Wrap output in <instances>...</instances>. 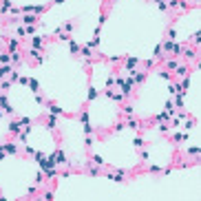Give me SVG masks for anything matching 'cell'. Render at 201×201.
I'll use <instances>...</instances> for the list:
<instances>
[{
  "label": "cell",
  "instance_id": "6da1fadb",
  "mask_svg": "<svg viewBox=\"0 0 201 201\" xmlns=\"http://www.w3.org/2000/svg\"><path fill=\"white\" fill-rule=\"evenodd\" d=\"M0 108H2V111H5L7 115H13V108H11V104L7 102V97H5V95L0 97Z\"/></svg>",
  "mask_w": 201,
  "mask_h": 201
},
{
  "label": "cell",
  "instance_id": "7a4b0ae2",
  "mask_svg": "<svg viewBox=\"0 0 201 201\" xmlns=\"http://www.w3.org/2000/svg\"><path fill=\"white\" fill-rule=\"evenodd\" d=\"M51 159L55 161V166H58V164H66V157H64V153H62V150H55V153L51 155Z\"/></svg>",
  "mask_w": 201,
  "mask_h": 201
},
{
  "label": "cell",
  "instance_id": "3957f363",
  "mask_svg": "<svg viewBox=\"0 0 201 201\" xmlns=\"http://www.w3.org/2000/svg\"><path fill=\"white\" fill-rule=\"evenodd\" d=\"M131 89H133V80H131V78H128V82H122V95H124V97L131 95Z\"/></svg>",
  "mask_w": 201,
  "mask_h": 201
},
{
  "label": "cell",
  "instance_id": "277c9868",
  "mask_svg": "<svg viewBox=\"0 0 201 201\" xmlns=\"http://www.w3.org/2000/svg\"><path fill=\"white\" fill-rule=\"evenodd\" d=\"M11 71H13L11 64H2V66H0V80H5L7 75H11Z\"/></svg>",
  "mask_w": 201,
  "mask_h": 201
},
{
  "label": "cell",
  "instance_id": "5b68a950",
  "mask_svg": "<svg viewBox=\"0 0 201 201\" xmlns=\"http://www.w3.org/2000/svg\"><path fill=\"white\" fill-rule=\"evenodd\" d=\"M42 44H44V38L42 36H33L31 38V46L33 49H42Z\"/></svg>",
  "mask_w": 201,
  "mask_h": 201
},
{
  "label": "cell",
  "instance_id": "8992f818",
  "mask_svg": "<svg viewBox=\"0 0 201 201\" xmlns=\"http://www.w3.org/2000/svg\"><path fill=\"white\" fill-rule=\"evenodd\" d=\"M20 131H22V124H20V119H18V122H11V124H9V133L18 135Z\"/></svg>",
  "mask_w": 201,
  "mask_h": 201
},
{
  "label": "cell",
  "instance_id": "52a82bcc",
  "mask_svg": "<svg viewBox=\"0 0 201 201\" xmlns=\"http://www.w3.org/2000/svg\"><path fill=\"white\" fill-rule=\"evenodd\" d=\"M5 153H9V155H16V153H18V144H13V141H7V144H5Z\"/></svg>",
  "mask_w": 201,
  "mask_h": 201
},
{
  "label": "cell",
  "instance_id": "ba28073f",
  "mask_svg": "<svg viewBox=\"0 0 201 201\" xmlns=\"http://www.w3.org/2000/svg\"><path fill=\"white\" fill-rule=\"evenodd\" d=\"M18 46H20V40H16V38L7 42V49H9V51H11V53H13V51H18Z\"/></svg>",
  "mask_w": 201,
  "mask_h": 201
},
{
  "label": "cell",
  "instance_id": "9c48e42d",
  "mask_svg": "<svg viewBox=\"0 0 201 201\" xmlns=\"http://www.w3.org/2000/svg\"><path fill=\"white\" fill-rule=\"evenodd\" d=\"M49 113L55 115V117H58V115H64V111H62L60 106H55V104H49Z\"/></svg>",
  "mask_w": 201,
  "mask_h": 201
},
{
  "label": "cell",
  "instance_id": "30bf717a",
  "mask_svg": "<svg viewBox=\"0 0 201 201\" xmlns=\"http://www.w3.org/2000/svg\"><path fill=\"white\" fill-rule=\"evenodd\" d=\"M69 49H71V53H73V55H78V53H80V44L75 42V40H69Z\"/></svg>",
  "mask_w": 201,
  "mask_h": 201
},
{
  "label": "cell",
  "instance_id": "8fae6325",
  "mask_svg": "<svg viewBox=\"0 0 201 201\" xmlns=\"http://www.w3.org/2000/svg\"><path fill=\"white\" fill-rule=\"evenodd\" d=\"M22 22L27 24V27H31V24L38 22V18H36V16H22Z\"/></svg>",
  "mask_w": 201,
  "mask_h": 201
},
{
  "label": "cell",
  "instance_id": "7c38bea8",
  "mask_svg": "<svg viewBox=\"0 0 201 201\" xmlns=\"http://www.w3.org/2000/svg\"><path fill=\"white\" fill-rule=\"evenodd\" d=\"M7 11H11V2L9 0H2L0 2V13H7Z\"/></svg>",
  "mask_w": 201,
  "mask_h": 201
},
{
  "label": "cell",
  "instance_id": "4fadbf2b",
  "mask_svg": "<svg viewBox=\"0 0 201 201\" xmlns=\"http://www.w3.org/2000/svg\"><path fill=\"white\" fill-rule=\"evenodd\" d=\"M135 66H137V58H128V60H126V69H128V71H133Z\"/></svg>",
  "mask_w": 201,
  "mask_h": 201
},
{
  "label": "cell",
  "instance_id": "5bb4252c",
  "mask_svg": "<svg viewBox=\"0 0 201 201\" xmlns=\"http://www.w3.org/2000/svg\"><path fill=\"white\" fill-rule=\"evenodd\" d=\"M106 95H108L111 99H115V102H122V97H124L122 93H111V91H106Z\"/></svg>",
  "mask_w": 201,
  "mask_h": 201
},
{
  "label": "cell",
  "instance_id": "9a60e30c",
  "mask_svg": "<svg viewBox=\"0 0 201 201\" xmlns=\"http://www.w3.org/2000/svg\"><path fill=\"white\" fill-rule=\"evenodd\" d=\"M108 179L111 181H124V172H119V175H111L108 172Z\"/></svg>",
  "mask_w": 201,
  "mask_h": 201
},
{
  "label": "cell",
  "instance_id": "2e32d148",
  "mask_svg": "<svg viewBox=\"0 0 201 201\" xmlns=\"http://www.w3.org/2000/svg\"><path fill=\"white\" fill-rule=\"evenodd\" d=\"M11 62V55L9 53H0V64H9Z\"/></svg>",
  "mask_w": 201,
  "mask_h": 201
},
{
  "label": "cell",
  "instance_id": "e0dca14e",
  "mask_svg": "<svg viewBox=\"0 0 201 201\" xmlns=\"http://www.w3.org/2000/svg\"><path fill=\"white\" fill-rule=\"evenodd\" d=\"M170 51H172L175 55H179V53L184 51V46H181V44H175V42H172V49H170Z\"/></svg>",
  "mask_w": 201,
  "mask_h": 201
},
{
  "label": "cell",
  "instance_id": "ac0fdd59",
  "mask_svg": "<svg viewBox=\"0 0 201 201\" xmlns=\"http://www.w3.org/2000/svg\"><path fill=\"white\" fill-rule=\"evenodd\" d=\"M175 69H177V75H179V78H181V75H188V69H186V66H181V64H177Z\"/></svg>",
  "mask_w": 201,
  "mask_h": 201
},
{
  "label": "cell",
  "instance_id": "d6986e66",
  "mask_svg": "<svg viewBox=\"0 0 201 201\" xmlns=\"http://www.w3.org/2000/svg\"><path fill=\"white\" fill-rule=\"evenodd\" d=\"M168 117H170V111H166V113H159V115H157L155 119H157V122H166Z\"/></svg>",
  "mask_w": 201,
  "mask_h": 201
},
{
  "label": "cell",
  "instance_id": "ffe728a7",
  "mask_svg": "<svg viewBox=\"0 0 201 201\" xmlns=\"http://www.w3.org/2000/svg\"><path fill=\"white\" fill-rule=\"evenodd\" d=\"M95 97H97V91H95V86H89V99L93 102Z\"/></svg>",
  "mask_w": 201,
  "mask_h": 201
},
{
  "label": "cell",
  "instance_id": "44dd1931",
  "mask_svg": "<svg viewBox=\"0 0 201 201\" xmlns=\"http://www.w3.org/2000/svg\"><path fill=\"white\" fill-rule=\"evenodd\" d=\"M186 139H188L186 133H177V135H175V141H186Z\"/></svg>",
  "mask_w": 201,
  "mask_h": 201
},
{
  "label": "cell",
  "instance_id": "7402d4cb",
  "mask_svg": "<svg viewBox=\"0 0 201 201\" xmlns=\"http://www.w3.org/2000/svg\"><path fill=\"white\" fill-rule=\"evenodd\" d=\"M29 86H31V91H33V93H38V89H40V84H38L36 80H29Z\"/></svg>",
  "mask_w": 201,
  "mask_h": 201
},
{
  "label": "cell",
  "instance_id": "603a6c76",
  "mask_svg": "<svg viewBox=\"0 0 201 201\" xmlns=\"http://www.w3.org/2000/svg\"><path fill=\"white\" fill-rule=\"evenodd\" d=\"M46 126H49V128H51V131L55 128V115H51V119H49V124H46Z\"/></svg>",
  "mask_w": 201,
  "mask_h": 201
},
{
  "label": "cell",
  "instance_id": "cb8c5ba5",
  "mask_svg": "<svg viewBox=\"0 0 201 201\" xmlns=\"http://www.w3.org/2000/svg\"><path fill=\"white\" fill-rule=\"evenodd\" d=\"M133 75H135L137 82H144V78H146V73H133Z\"/></svg>",
  "mask_w": 201,
  "mask_h": 201
},
{
  "label": "cell",
  "instance_id": "d4e9b609",
  "mask_svg": "<svg viewBox=\"0 0 201 201\" xmlns=\"http://www.w3.org/2000/svg\"><path fill=\"white\" fill-rule=\"evenodd\" d=\"M170 49H172V40H166L164 42V51H170Z\"/></svg>",
  "mask_w": 201,
  "mask_h": 201
},
{
  "label": "cell",
  "instance_id": "484cf974",
  "mask_svg": "<svg viewBox=\"0 0 201 201\" xmlns=\"http://www.w3.org/2000/svg\"><path fill=\"white\" fill-rule=\"evenodd\" d=\"M177 64H179L177 60H168V62H166V66H168V69H175V66H177Z\"/></svg>",
  "mask_w": 201,
  "mask_h": 201
},
{
  "label": "cell",
  "instance_id": "4316f807",
  "mask_svg": "<svg viewBox=\"0 0 201 201\" xmlns=\"http://www.w3.org/2000/svg\"><path fill=\"white\" fill-rule=\"evenodd\" d=\"M42 181H44V172H38V177H36V184H38V186H40V184H42Z\"/></svg>",
  "mask_w": 201,
  "mask_h": 201
},
{
  "label": "cell",
  "instance_id": "83f0119b",
  "mask_svg": "<svg viewBox=\"0 0 201 201\" xmlns=\"http://www.w3.org/2000/svg\"><path fill=\"white\" fill-rule=\"evenodd\" d=\"M199 42H201V33H194L192 36V44H199Z\"/></svg>",
  "mask_w": 201,
  "mask_h": 201
},
{
  "label": "cell",
  "instance_id": "f1b7e54d",
  "mask_svg": "<svg viewBox=\"0 0 201 201\" xmlns=\"http://www.w3.org/2000/svg\"><path fill=\"white\" fill-rule=\"evenodd\" d=\"M64 31H66V33L73 31V22H66V24H64Z\"/></svg>",
  "mask_w": 201,
  "mask_h": 201
},
{
  "label": "cell",
  "instance_id": "f546056e",
  "mask_svg": "<svg viewBox=\"0 0 201 201\" xmlns=\"http://www.w3.org/2000/svg\"><path fill=\"white\" fill-rule=\"evenodd\" d=\"M18 36H22V38L27 36V27H18Z\"/></svg>",
  "mask_w": 201,
  "mask_h": 201
},
{
  "label": "cell",
  "instance_id": "4dcf8cb0",
  "mask_svg": "<svg viewBox=\"0 0 201 201\" xmlns=\"http://www.w3.org/2000/svg\"><path fill=\"white\" fill-rule=\"evenodd\" d=\"M80 119H82V122H89V111H82V115H80Z\"/></svg>",
  "mask_w": 201,
  "mask_h": 201
},
{
  "label": "cell",
  "instance_id": "1f68e13d",
  "mask_svg": "<svg viewBox=\"0 0 201 201\" xmlns=\"http://www.w3.org/2000/svg\"><path fill=\"white\" fill-rule=\"evenodd\" d=\"M159 75H161V78H164V80H170V78H172V75H170V73H168V71H161V73H159Z\"/></svg>",
  "mask_w": 201,
  "mask_h": 201
},
{
  "label": "cell",
  "instance_id": "d6a6232c",
  "mask_svg": "<svg viewBox=\"0 0 201 201\" xmlns=\"http://www.w3.org/2000/svg\"><path fill=\"white\" fill-rule=\"evenodd\" d=\"M18 80H20V75L16 71H11V82H18Z\"/></svg>",
  "mask_w": 201,
  "mask_h": 201
},
{
  "label": "cell",
  "instance_id": "836d02e7",
  "mask_svg": "<svg viewBox=\"0 0 201 201\" xmlns=\"http://www.w3.org/2000/svg\"><path fill=\"white\" fill-rule=\"evenodd\" d=\"M18 84H22V86H27V84H29V78H20V80H18Z\"/></svg>",
  "mask_w": 201,
  "mask_h": 201
},
{
  "label": "cell",
  "instance_id": "e575fe53",
  "mask_svg": "<svg viewBox=\"0 0 201 201\" xmlns=\"http://www.w3.org/2000/svg\"><path fill=\"white\" fill-rule=\"evenodd\" d=\"M82 55H84V58H91V46H86V49H84Z\"/></svg>",
  "mask_w": 201,
  "mask_h": 201
},
{
  "label": "cell",
  "instance_id": "d590c367",
  "mask_svg": "<svg viewBox=\"0 0 201 201\" xmlns=\"http://www.w3.org/2000/svg\"><path fill=\"white\" fill-rule=\"evenodd\" d=\"M175 104H177V106H184V99H181V95H177V99H175Z\"/></svg>",
  "mask_w": 201,
  "mask_h": 201
},
{
  "label": "cell",
  "instance_id": "8d00e7d4",
  "mask_svg": "<svg viewBox=\"0 0 201 201\" xmlns=\"http://www.w3.org/2000/svg\"><path fill=\"white\" fill-rule=\"evenodd\" d=\"M2 42H5V38H0V46H2Z\"/></svg>",
  "mask_w": 201,
  "mask_h": 201
},
{
  "label": "cell",
  "instance_id": "74e56055",
  "mask_svg": "<svg viewBox=\"0 0 201 201\" xmlns=\"http://www.w3.org/2000/svg\"><path fill=\"white\" fill-rule=\"evenodd\" d=\"M190 2H197V0H190Z\"/></svg>",
  "mask_w": 201,
  "mask_h": 201
}]
</instances>
